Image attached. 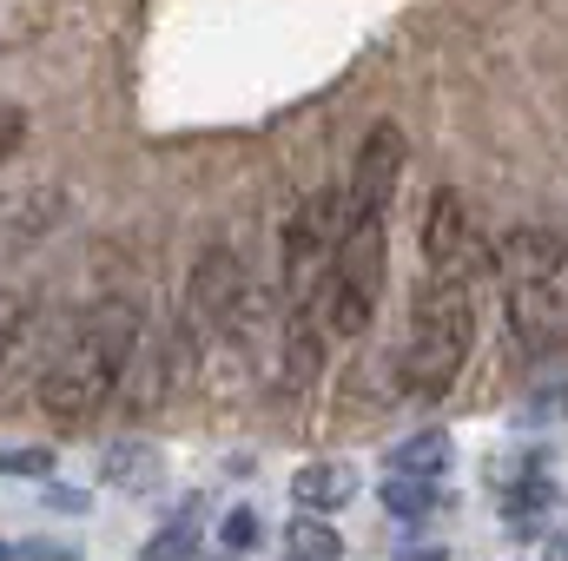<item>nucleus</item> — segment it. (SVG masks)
Here are the masks:
<instances>
[{
	"label": "nucleus",
	"instance_id": "obj_5",
	"mask_svg": "<svg viewBox=\"0 0 568 561\" xmlns=\"http://www.w3.org/2000/svg\"><path fill=\"white\" fill-rule=\"evenodd\" d=\"M424 258L436 278H489L496 272V238H483L476 232V218H469V205L456 198V192H436L424 212Z\"/></svg>",
	"mask_w": 568,
	"mask_h": 561
},
{
	"label": "nucleus",
	"instance_id": "obj_2",
	"mask_svg": "<svg viewBox=\"0 0 568 561\" xmlns=\"http://www.w3.org/2000/svg\"><path fill=\"white\" fill-rule=\"evenodd\" d=\"M469 344H476V310H469V290L456 278H429L410 297V344H404V384L417 397H436L456 384V370L469 364Z\"/></svg>",
	"mask_w": 568,
	"mask_h": 561
},
{
	"label": "nucleus",
	"instance_id": "obj_19",
	"mask_svg": "<svg viewBox=\"0 0 568 561\" xmlns=\"http://www.w3.org/2000/svg\"><path fill=\"white\" fill-rule=\"evenodd\" d=\"M0 469H7V476H47V469H53V456H47V449H7V456H0Z\"/></svg>",
	"mask_w": 568,
	"mask_h": 561
},
{
	"label": "nucleus",
	"instance_id": "obj_22",
	"mask_svg": "<svg viewBox=\"0 0 568 561\" xmlns=\"http://www.w3.org/2000/svg\"><path fill=\"white\" fill-rule=\"evenodd\" d=\"M0 561H7V549H0Z\"/></svg>",
	"mask_w": 568,
	"mask_h": 561
},
{
	"label": "nucleus",
	"instance_id": "obj_17",
	"mask_svg": "<svg viewBox=\"0 0 568 561\" xmlns=\"http://www.w3.org/2000/svg\"><path fill=\"white\" fill-rule=\"evenodd\" d=\"M523 417H529V422H568V384H549V390H536V397L523 404Z\"/></svg>",
	"mask_w": 568,
	"mask_h": 561
},
{
	"label": "nucleus",
	"instance_id": "obj_10",
	"mask_svg": "<svg viewBox=\"0 0 568 561\" xmlns=\"http://www.w3.org/2000/svg\"><path fill=\"white\" fill-rule=\"evenodd\" d=\"M324 370V324H311V310H297V324L284 330V384L304 390Z\"/></svg>",
	"mask_w": 568,
	"mask_h": 561
},
{
	"label": "nucleus",
	"instance_id": "obj_18",
	"mask_svg": "<svg viewBox=\"0 0 568 561\" xmlns=\"http://www.w3.org/2000/svg\"><path fill=\"white\" fill-rule=\"evenodd\" d=\"M20 330H27V297L20 290H0V357L20 344Z\"/></svg>",
	"mask_w": 568,
	"mask_h": 561
},
{
	"label": "nucleus",
	"instance_id": "obj_11",
	"mask_svg": "<svg viewBox=\"0 0 568 561\" xmlns=\"http://www.w3.org/2000/svg\"><path fill=\"white\" fill-rule=\"evenodd\" d=\"M100 476H106L113 489H145V482L159 476V449H152L145 436H126V442H106V456H100Z\"/></svg>",
	"mask_w": 568,
	"mask_h": 561
},
{
	"label": "nucleus",
	"instance_id": "obj_15",
	"mask_svg": "<svg viewBox=\"0 0 568 561\" xmlns=\"http://www.w3.org/2000/svg\"><path fill=\"white\" fill-rule=\"evenodd\" d=\"M192 522H199V502H185V516H172V522L145 542V561H192L199 555V529H192Z\"/></svg>",
	"mask_w": 568,
	"mask_h": 561
},
{
	"label": "nucleus",
	"instance_id": "obj_21",
	"mask_svg": "<svg viewBox=\"0 0 568 561\" xmlns=\"http://www.w3.org/2000/svg\"><path fill=\"white\" fill-rule=\"evenodd\" d=\"M404 561H443V555H404Z\"/></svg>",
	"mask_w": 568,
	"mask_h": 561
},
{
	"label": "nucleus",
	"instance_id": "obj_12",
	"mask_svg": "<svg viewBox=\"0 0 568 561\" xmlns=\"http://www.w3.org/2000/svg\"><path fill=\"white\" fill-rule=\"evenodd\" d=\"M344 555V536L324 522V516H297V522H284V561H337Z\"/></svg>",
	"mask_w": 568,
	"mask_h": 561
},
{
	"label": "nucleus",
	"instance_id": "obj_8",
	"mask_svg": "<svg viewBox=\"0 0 568 561\" xmlns=\"http://www.w3.org/2000/svg\"><path fill=\"white\" fill-rule=\"evenodd\" d=\"M252 290H245V265H239V252H205L199 265H192V290H185V304H192V324H239V304H245Z\"/></svg>",
	"mask_w": 568,
	"mask_h": 561
},
{
	"label": "nucleus",
	"instance_id": "obj_14",
	"mask_svg": "<svg viewBox=\"0 0 568 561\" xmlns=\"http://www.w3.org/2000/svg\"><path fill=\"white\" fill-rule=\"evenodd\" d=\"M384 509L404 516V522H424L429 509H436V476H404V469H390V476H384Z\"/></svg>",
	"mask_w": 568,
	"mask_h": 561
},
{
	"label": "nucleus",
	"instance_id": "obj_9",
	"mask_svg": "<svg viewBox=\"0 0 568 561\" xmlns=\"http://www.w3.org/2000/svg\"><path fill=\"white\" fill-rule=\"evenodd\" d=\"M291 496H297V509H311V516H337V509L357 496V476H351V462H304V469L291 476Z\"/></svg>",
	"mask_w": 568,
	"mask_h": 561
},
{
	"label": "nucleus",
	"instance_id": "obj_6",
	"mask_svg": "<svg viewBox=\"0 0 568 561\" xmlns=\"http://www.w3.org/2000/svg\"><path fill=\"white\" fill-rule=\"evenodd\" d=\"M404 126L377 120L357 145V172H351V212H390V192L404 178Z\"/></svg>",
	"mask_w": 568,
	"mask_h": 561
},
{
	"label": "nucleus",
	"instance_id": "obj_16",
	"mask_svg": "<svg viewBox=\"0 0 568 561\" xmlns=\"http://www.w3.org/2000/svg\"><path fill=\"white\" fill-rule=\"evenodd\" d=\"M219 542H225V555H245V549L258 542V516H252V509H232V516L219 522Z\"/></svg>",
	"mask_w": 568,
	"mask_h": 561
},
{
	"label": "nucleus",
	"instance_id": "obj_3",
	"mask_svg": "<svg viewBox=\"0 0 568 561\" xmlns=\"http://www.w3.org/2000/svg\"><path fill=\"white\" fill-rule=\"evenodd\" d=\"M344 225H351V192H317L304 212H291V225H284V290H291L297 310H304L311 290L324 284Z\"/></svg>",
	"mask_w": 568,
	"mask_h": 561
},
{
	"label": "nucleus",
	"instance_id": "obj_1",
	"mask_svg": "<svg viewBox=\"0 0 568 561\" xmlns=\"http://www.w3.org/2000/svg\"><path fill=\"white\" fill-rule=\"evenodd\" d=\"M496 272L509 284V330L529 357H556L568 344V238L556 232H503Z\"/></svg>",
	"mask_w": 568,
	"mask_h": 561
},
{
	"label": "nucleus",
	"instance_id": "obj_20",
	"mask_svg": "<svg viewBox=\"0 0 568 561\" xmlns=\"http://www.w3.org/2000/svg\"><path fill=\"white\" fill-rule=\"evenodd\" d=\"M20 140H27V113L0 100V159H13V152H20Z\"/></svg>",
	"mask_w": 568,
	"mask_h": 561
},
{
	"label": "nucleus",
	"instance_id": "obj_4",
	"mask_svg": "<svg viewBox=\"0 0 568 561\" xmlns=\"http://www.w3.org/2000/svg\"><path fill=\"white\" fill-rule=\"evenodd\" d=\"M120 370H126V364H113L100 344L73 337V350H67V357H53V364L40 370V410H47L53 422L100 417V410L120 397Z\"/></svg>",
	"mask_w": 568,
	"mask_h": 561
},
{
	"label": "nucleus",
	"instance_id": "obj_7",
	"mask_svg": "<svg viewBox=\"0 0 568 561\" xmlns=\"http://www.w3.org/2000/svg\"><path fill=\"white\" fill-rule=\"evenodd\" d=\"M324 278H337L344 290H357V297L377 304V290H384V212H351V225H344L337 258H331Z\"/></svg>",
	"mask_w": 568,
	"mask_h": 561
},
{
	"label": "nucleus",
	"instance_id": "obj_13",
	"mask_svg": "<svg viewBox=\"0 0 568 561\" xmlns=\"http://www.w3.org/2000/svg\"><path fill=\"white\" fill-rule=\"evenodd\" d=\"M390 469H404V476H443V469H449V436H443V429L404 436V442L390 449Z\"/></svg>",
	"mask_w": 568,
	"mask_h": 561
}]
</instances>
